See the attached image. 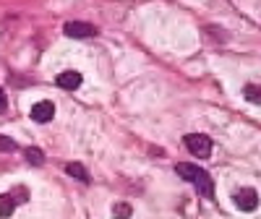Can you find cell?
Listing matches in <instances>:
<instances>
[{"mask_svg":"<svg viewBox=\"0 0 261 219\" xmlns=\"http://www.w3.org/2000/svg\"><path fill=\"white\" fill-rule=\"evenodd\" d=\"M175 172L180 175L183 180L193 183L196 190H199L204 199H214V180H212V175H209V172H204L201 167H196V165H188V162L175 165Z\"/></svg>","mask_w":261,"mask_h":219,"instance_id":"1","label":"cell"},{"mask_svg":"<svg viewBox=\"0 0 261 219\" xmlns=\"http://www.w3.org/2000/svg\"><path fill=\"white\" fill-rule=\"evenodd\" d=\"M186 146L193 157H209L212 154V139L201 136V133H188L186 136Z\"/></svg>","mask_w":261,"mask_h":219,"instance_id":"2","label":"cell"},{"mask_svg":"<svg viewBox=\"0 0 261 219\" xmlns=\"http://www.w3.org/2000/svg\"><path fill=\"white\" fill-rule=\"evenodd\" d=\"M63 32L68 34L71 39H89V37L97 34V26L86 24V21H68V24L63 26Z\"/></svg>","mask_w":261,"mask_h":219,"instance_id":"3","label":"cell"},{"mask_svg":"<svg viewBox=\"0 0 261 219\" xmlns=\"http://www.w3.org/2000/svg\"><path fill=\"white\" fill-rule=\"evenodd\" d=\"M235 206L241 211H256L258 209V193L253 188H241L235 193Z\"/></svg>","mask_w":261,"mask_h":219,"instance_id":"4","label":"cell"},{"mask_svg":"<svg viewBox=\"0 0 261 219\" xmlns=\"http://www.w3.org/2000/svg\"><path fill=\"white\" fill-rule=\"evenodd\" d=\"M29 115H32L34 123H50L53 115H55V104L47 102V99H45V102H37V104L32 107V113H29Z\"/></svg>","mask_w":261,"mask_h":219,"instance_id":"5","label":"cell"},{"mask_svg":"<svg viewBox=\"0 0 261 219\" xmlns=\"http://www.w3.org/2000/svg\"><path fill=\"white\" fill-rule=\"evenodd\" d=\"M81 73L79 71H63V73H58V78H55V84L60 86V89H65V92H73V89H79L81 86Z\"/></svg>","mask_w":261,"mask_h":219,"instance_id":"6","label":"cell"},{"mask_svg":"<svg viewBox=\"0 0 261 219\" xmlns=\"http://www.w3.org/2000/svg\"><path fill=\"white\" fill-rule=\"evenodd\" d=\"M65 172H68L71 178H76L79 183H84V185H89V183H92V175L86 172V167H84V165H79V162L65 165Z\"/></svg>","mask_w":261,"mask_h":219,"instance_id":"7","label":"cell"},{"mask_svg":"<svg viewBox=\"0 0 261 219\" xmlns=\"http://www.w3.org/2000/svg\"><path fill=\"white\" fill-rule=\"evenodd\" d=\"M243 97L251 104H261V86L258 84H246L243 86Z\"/></svg>","mask_w":261,"mask_h":219,"instance_id":"8","label":"cell"},{"mask_svg":"<svg viewBox=\"0 0 261 219\" xmlns=\"http://www.w3.org/2000/svg\"><path fill=\"white\" fill-rule=\"evenodd\" d=\"M13 209H16V199H13V196H8V193H3V196H0V216H11L13 214Z\"/></svg>","mask_w":261,"mask_h":219,"instance_id":"9","label":"cell"},{"mask_svg":"<svg viewBox=\"0 0 261 219\" xmlns=\"http://www.w3.org/2000/svg\"><path fill=\"white\" fill-rule=\"evenodd\" d=\"M113 214H115V219H130L134 209H130L128 204H115V206H113Z\"/></svg>","mask_w":261,"mask_h":219,"instance_id":"10","label":"cell"},{"mask_svg":"<svg viewBox=\"0 0 261 219\" xmlns=\"http://www.w3.org/2000/svg\"><path fill=\"white\" fill-rule=\"evenodd\" d=\"M27 159H29V165H42V162H45V154H42L39 149L29 146V149H27Z\"/></svg>","mask_w":261,"mask_h":219,"instance_id":"11","label":"cell"},{"mask_svg":"<svg viewBox=\"0 0 261 219\" xmlns=\"http://www.w3.org/2000/svg\"><path fill=\"white\" fill-rule=\"evenodd\" d=\"M0 151H16V141H13L11 136L0 133Z\"/></svg>","mask_w":261,"mask_h":219,"instance_id":"12","label":"cell"},{"mask_svg":"<svg viewBox=\"0 0 261 219\" xmlns=\"http://www.w3.org/2000/svg\"><path fill=\"white\" fill-rule=\"evenodd\" d=\"M8 110V97H6V92L0 89V113H6Z\"/></svg>","mask_w":261,"mask_h":219,"instance_id":"13","label":"cell"}]
</instances>
